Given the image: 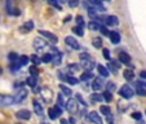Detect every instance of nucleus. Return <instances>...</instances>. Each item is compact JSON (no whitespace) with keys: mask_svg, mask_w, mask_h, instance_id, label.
I'll return each mask as SVG.
<instances>
[{"mask_svg":"<svg viewBox=\"0 0 146 124\" xmlns=\"http://www.w3.org/2000/svg\"><path fill=\"white\" fill-rule=\"evenodd\" d=\"M48 114H49V118L52 119V120H54V119H57L58 116L62 114V107L58 105L53 106V107H50L49 110H48Z\"/></svg>","mask_w":146,"mask_h":124,"instance_id":"obj_4","label":"nucleus"},{"mask_svg":"<svg viewBox=\"0 0 146 124\" xmlns=\"http://www.w3.org/2000/svg\"><path fill=\"white\" fill-rule=\"evenodd\" d=\"M100 111H101L102 114H104V115H110V113H111V110H110V107H109V106H104L102 105L101 107H100Z\"/></svg>","mask_w":146,"mask_h":124,"instance_id":"obj_31","label":"nucleus"},{"mask_svg":"<svg viewBox=\"0 0 146 124\" xmlns=\"http://www.w3.org/2000/svg\"><path fill=\"white\" fill-rule=\"evenodd\" d=\"M108 67H109V70H110L111 72H114V74H116V71H118V67H116V66H114V64H113V62H110V64L108 65Z\"/></svg>","mask_w":146,"mask_h":124,"instance_id":"obj_46","label":"nucleus"},{"mask_svg":"<svg viewBox=\"0 0 146 124\" xmlns=\"http://www.w3.org/2000/svg\"><path fill=\"white\" fill-rule=\"evenodd\" d=\"M40 124H50V123H49L48 120H41V121H40Z\"/></svg>","mask_w":146,"mask_h":124,"instance_id":"obj_59","label":"nucleus"},{"mask_svg":"<svg viewBox=\"0 0 146 124\" xmlns=\"http://www.w3.org/2000/svg\"><path fill=\"white\" fill-rule=\"evenodd\" d=\"M65 43H66L69 47H71L72 49H79L80 48L78 40L75 38H72V36H66V38H65Z\"/></svg>","mask_w":146,"mask_h":124,"instance_id":"obj_8","label":"nucleus"},{"mask_svg":"<svg viewBox=\"0 0 146 124\" xmlns=\"http://www.w3.org/2000/svg\"><path fill=\"white\" fill-rule=\"evenodd\" d=\"M78 70H79V66H78V65H70V66H69L70 74H74V72H76Z\"/></svg>","mask_w":146,"mask_h":124,"instance_id":"obj_42","label":"nucleus"},{"mask_svg":"<svg viewBox=\"0 0 146 124\" xmlns=\"http://www.w3.org/2000/svg\"><path fill=\"white\" fill-rule=\"evenodd\" d=\"M97 70H98L100 75H101V76H104V78H108L109 75H110V72H109L108 67L102 66V65H98V66H97Z\"/></svg>","mask_w":146,"mask_h":124,"instance_id":"obj_20","label":"nucleus"},{"mask_svg":"<svg viewBox=\"0 0 146 124\" xmlns=\"http://www.w3.org/2000/svg\"><path fill=\"white\" fill-rule=\"evenodd\" d=\"M60 89H61V91H62V92H64V94H65V96H71V94H72L71 89H70L69 87L64 86V84H60Z\"/></svg>","mask_w":146,"mask_h":124,"instance_id":"obj_27","label":"nucleus"},{"mask_svg":"<svg viewBox=\"0 0 146 124\" xmlns=\"http://www.w3.org/2000/svg\"><path fill=\"white\" fill-rule=\"evenodd\" d=\"M52 56H53V60H52L53 64L60 65L61 61H62V54H61V52H58L57 49H52Z\"/></svg>","mask_w":146,"mask_h":124,"instance_id":"obj_13","label":"nucleus"},{"mask_svg":"<svg viewBox=\"0 0 146 124\" xmlns=\"http://www.w3.org/2000/svg\"><path fill=\"white\" fill-rule=\"evenodd\" d=\"M13 16H19V14H21V12H19V9H13Z\"/></svg>","mask_w":146,"mask_h":124,"instance_id":"obj_53","label":"nucleus"},{"mask_svg":"<svg viewBox=\"0 0 146 124\" xmlns=\"http://www.w3.org/2000/svg\"><path fill=\"white\" fill-rule=\"evenodd\" d=\"M102 56H104L106 60H110V50H109L108 48H104V50H102Z\"/></svg>","mask_w":146,"mask_h":124,"instance_id":"obj_44","label":"nucleus"},{"mask_svg":"<svg viewBox=\"0 0 146 124\" xmlns=\"http://www.w3.org/2000/svg\"><path fill=\"white\" fill-rule=\"evenodd\" d=\"M88 14H89V17L91 18H94L96 19V17H97V11L94 8H88Z\"/></svg>","mask_w":146,"mask_h":124,"instance_id":"obj_39","label":"nucleus"},{"mask_svg":"<svg viewBox=\"0 0 146 124\" xmlns=\"http://www.w3.org/2000/svg\"><path fill=\"white\" fill-rule=\"evenodd\" d=\"M91 99L94 102H101L102 99H104V96H101V94H97V93H93L91 96Z\"/></svg>","mask_w":146,"mask_h":124,"instance_id":"obj_33","label":"nucleus"},{"mask_svg":"<svg viewBox=\"0 0 146 124\" xmlns=\"http://www.w3.org/2000/svg\"><path fill=\"white\" fill-rule=\"evenodd\" d=\"M34 29V21H27V22L23 23L22 27H19V30H22L23 32H29Z\"/></svg>","mask_w":146,"mask_h":124,"instance_id":"obj_19","label":"nucleus"},{"mask_svg":"<svg viewBox=\"0 0 146 124\" xmlns=\"http://www.w3.org/2000/svg\"><path fill=\"white\" fill-rule=\"evenodd\" d=\"M105 22L108 23L109 26H118L119 19H118V17L116 16H109V17H106Z\"/></svg>","mask_w":146,"mask_h":124,"instance_id":"obj_18","label":"nucleus"},{"mask_svg":"<svg viewBox=\"0 0 146 124\" xmlns=\"http://www.w3.org/2000/svg\"><path fill=\"white\" fill-rule=\"evenodd\" d=\"M66 109H67V111H69L70 114H75L78 111V102H76V99H74V98H70L69 101H67V103H66Z\"/></svg>","mask_w":146,"mask_h":124,"instance_id":"obj_6","label":"nucleus"},{"mask_svg":"<svg viewBox=\"0 0 146 124\" xmlns=\"http://www.w3.org/2000/svg\"><path fill=\"white\" fill-rule=\"evenodd\" d=\"M123 76L125 80H128V82H131V80L135 79V72L132 71V70H124L123 72Z\"/></svg>","mask_w":146,"mask_h":124,"instance_id":"obj_21","label":"nucleus"},{"mask_svg":"<svg viewBox=\"0 0 146 124\" xmlns=\"http://www.w3.org/2000/svg\"><path fill=\"white\" fill-rule=\"evenodd\" d=\"M109 36H110V40L113 44H119L120 43V34L118 31H111Z\"/></svg>","mask_w":146,"mask_h":124,"instance_id":"obj_16","label":"nucleus"},{"mask_svg":"<svg viewBox=\"0 0 146 124\" xmlns=\"http://www.w3.org/2000/svg\"><path fill=\"white\" fill-rule=\"evenodd\" d=\"M75 21H76V23L79 26H84V18H83V16H80V14L76 16L75 17Z\"/></svg>","mask_w":146,"mask_h":124,"instance_id":"obj_40","label":"nucleus"},{"mask_svg":"<svg viewBox=\"0 0 146 124\" xmlns=\"http://www.w3.org/2000/svg\"><path fill=\"white\" fill-rule=\"evenodd\" d=\"M30 74H31V75H34V76H38L39 71H38V69H36V67H35V65L30 67Z\"/></svg>","mask_w":146,"mask_h":124,"instance_id":"obj_47","label":"nucleus"},{"mask_svg":"<svg viewBox=\"0 0 146 124\" xmlns=\"http://www.w3.org/2000/svg\"><path fill=\"white\" fill-rule=\"evenodd\" d=\"M119 94H120L121 97H124V98H132L133 97V94H135V91H133L132 88H131L129 86H127V84H125V86H123L120 88V91H119Z\"/></svg>","mask_w":146,"mask_h":124,"instance_id":"obj_2","label":"nucleus"},{"mask_svg":"<svg viewBox=\"0 0 146 124\" xmlns=\"http://www.w3.org/2000/svg\"><path fill=\"white\" fill-rule=\"evenodd\" d=\"M88 119L92 121V123H94V124H102L101 116H100L96 111H91V113L88 114Z\"/></svg>","mask_w":146,"mask_h":124,"instance_id":"obj_10","label":"nucleus"},{"mask_svg":"<svg viewBox=\"0 0 146 124\" xmlns=\"http://www.w3.org/2000/svg\"><path fill=\"white\" fill-rule=\"evenodd\" d=\"M92 78H93V75H92L91 72H83L82 76H80V80H83V82H86V80H91Z\"/></svg>","mask_w":146,"mask_h":124,"instance_id":"obj_32","label":"nucleus"},{"mask_svg":"<svg viewBox=\"0 0 146 124\" xmlns=\"http://www.w3.org/2000/svg\"><path fill=\"white\" fill-rule=\"evenodd\" d=\"M16 116L18 119H21V120H29L31 118V113L29 110H19V111H17Z\"/></svg>","mask_w":146,"mask_h":124,"instance_id":"obj_11","label":"nucleus"},{"mask_svg":"<svg viewBox=\"0 0 146 124\" xmlns=\"http://www.w3.org/2000/svg\"><path fill=\"white\" fill-rule=\"evenodd\" d=\"M8 58H9V61H11V62H14V61H18V54H17L16 52H11L8 54Z\"/></svg>","mask_w":146,"mask_h":124,"instance_id":"obj_36","label":"nucleus"},{"mask_svg":"<svg viewBox=\"0 0 146 124\" xmlns=\"http://www.w3.org/2000/svg\"><path fill=\"white\" fill-rule=\"evenodd\" d=\"M26 97H27V91H26V89H21V91L17 93V96L14 97V101H16V103H19V102H22Z\"/></svg>","mask_w":146,"mask_h":124,"instance_id":"obj_15","label":"nucleus"},{"mask_svg":"<svg viewBox=\"0 0 146 124\" xmlns=\"http://www.w3.org/2000/svg\"><path fill=\"white\" fill-rule=\"evenodd\" d=\"M30 60H31V62H33V64L35 65V66H38V65L40 64V62H43V61H41V58H39L36 54H33V56H31Z\"/></svg>","mask_w":146,"mask_h":124,"instance_id":"obj_30","label":"nucleus"},{"mask_svg":"<svg viewBox=\"0 0 146 124\" xmlns=\"http://www.w3.org/2000/svg\"><path fill=\"white\" fill-rule=\"evenodd\" d=\"M102 87H104V80H102L101 78L93 79V83H92V89H93V91H100Z\"/></svg>","mask_w":146,"mask_h":124,"instance_id":"obj_14","label":"nucleus"},{"mask_svg":"<svg viewBox=\"0 0 146 124\" xmlns=\"http://www.w3.org/2000/svg\"><path fill=\"white\" fill-rule=\"evenodd\" d=\"M40 94L41 97H43V99H44V102H47V103H50L53 99V91L50 88H48V87H44V88L40 89Z\"/></svg>","mask_w":146,"mask_h":124,"instance_id":"obj_1","label":"nucleus"},{"mask_svg":"<svg viewBox=\"0 0 146 124\" xmlns=\"http://www.w3.org/2000/svg\"><path fill=\"white\" fill-rule=\"evenodd\" d=\"M61 124H69V121L66 119H61Z\"/></svg>","mask_w":146,"mask_h":124,"instance_id":"obj_58","label":"nucleus"},{"mask_svg":"<svg viewBox=\"0 0 146 124\" xmlns=\"http://www.w3.org/2000/svg\"><path fill=\"white\" fill-rule=\"evenodd\" d=\"M102 96H104V98H105L108 102H110L111 99H113V94H111V92L108 91V89H106V91L102 93Z\"/></svg>","mask_w":146,"mask_h":124,"instance_id":"obj_34","label":"nucleus"},{"mask_svg":"<svg viewBox=\"0 0 146 124\" xmlns=\"http://www.w3.org/2000/svg\"><path fill=\"white\" fill-rule=\"evenodd\" d=\"M58 1H60V0H48V3H49V4H52V5L56 7V8L61 9V7L58 5Z\"/></svg>","mask_w":146,"mask_h":124,"instance_id":"obj_49","label":"nucleus"},{"mask_svg":"<svg viewBox=\"0 0 146 124\" xmlns=\"http://www.w3.org/2000/svg\"><path fill=\"white\" fill-rule=\"evenodd\" d=\"M119 61H120V62H123L124 65H131L132 58H131V56L128 54V53L120 52V53H119Z\"/></svg>","mask_w":146,"mask_h":124,"instance_id":"obj_12","label":"nucleus"},{"mask_svg":"<svg viewBox=\"0 0 146 124\" xmlns=\"http://www.w3.org/2000/svg\"><path fill=\"white\" fill-rule=\"evenodd\" d=\"M137 93L140 96H146V88H137Z\"/></svg>","mask_w":146,"mask_h":124,"instance_id":"obj_51","label":"nucleus"},{"mask_svg":"<svg viewBox=\"0 0 146 124\" xmlns=\"http://www.w3.org/2000/svg\"><path fill=\"white\" fill-rule=\"evenodd\" d=\"M39 34H40L41 36H45L47 39H49L50 41H52L53 44H56L58 41V38L54 35V34H52V32H49V31H45V30H40L39 31Z\"/></svg>","mask_w":146,"mask_h":124,"instance_id":"obj_9","label":"nucleus"},{"mask_svg":"<svg viewBox=\"0 0 146 124\" xmlns=\"http://www.w3.org/2000/svg\"><path fill=\"white\" fill-rule=\"evenodd\" d=\"M69 123L70 124H75V123H76V120H75V118H72V116H71V118L69 119Z\"/></svg>","mask_w":146,"mask_h":124,"instance_id":"obj_55","label":"nucleus"},{"mask_svg":"<svg viewBox=\"0 0 146 124\" xmlns=\"http://www.w3.org/2000/svg\"><path fill=\"white\" fill-rule=\"evenodd\" d=\"M33 1H35V0H33Z\"/></svg>","mask_w":146,"mask_h":124,"instance_id":"obj_63","label":"nucleus"},{"mask_svg":"<svg viewBox=\"0 0 146 124\" xmlns=\"http://www.w3.org/2000/svg\"><path fill=\"white\" fill-rule=\"evenodd\" d=\"M137 88H146V82H137Z\"/></svg>","mask_w":146,"mask_h":124,"instance_id":"obj_52","label":"nucleus"},{"mask_svg":"<svg viewBox=\"0 0 146 124\" xmlns=\"http://www.w3.org/2000/svg\"><path fill=\"white\" fill-rule=\"evenodd\" d=\"M70 18H71V17H66V18H65V22H69V21H70Z\"/></svg>","mask_w":146,"mask_h":124,"instance_id":"obj_60","label":"nucleus"},{"mask_svg":"<svg viewBox=\"0 0 146 124\" xmlns=\"http://www.w3.org/2000/svg\"><path fill=\"white\" fill-rule=\"evenodd\" d=\"M72 32L74 34H76L78 36H83L84 35V26H75L74 29H72Z\"/></svg>","mask_w":146,"mask_h":124,"instance_id":"obj_23","label":"nucleus"},{"mask_svg":"<svg viewBox=\"0 0 146 124\" xmlns=\"http://www.w3.org/2000/svg\"><path fill=\"white\" fill-rule=\"evenodd\" d=\"M106 1H111V0H106Z\"/></svg>","mask_w":146,"mask_h":124,"instance_id":"obj_62","label":"nucleus"},{"mask_svg":"<svg viewBox=\"0 0 146 124\" xmlns=\"http://www.w3.org/2000/svg\"><path fill=\"white\" fill-rule=\"evenodd\" d=\"M100 27H101V25H98L96 21H91L88 23V29L91 31H100Z\"/></svg>","mask_w":146,"mask_h":124,"instance_id":"obj_24","label":"nucleus"},{"mask_svg":"<svg viewBox=\"0 0 146 124\" xmlns=\"http://www.w3.org/2000/svg\"><path fill=\"white\" fill-rule=\"evenodd\" d=\"M36 80H38V76H34V75H31V76L27 79V82H26V83H27L31 88H35V87H36Z\"/></svg>","mask_w":146,"mask_h":124,"instance_id":"obj_25","label":"nucleus"},{"mask_svg":"<svg viewBox=\"0 0 146 124\" xmlns=\"http://www.w3.org/2000/svg\"><path fill=\"white\" fill-rule=\"evenodd\" d=\"M76 99L80 102V103H83L84 106H87V103H86V101H84V98H83L82 96H80V93H76Z\"/></svg>","mask_w":146,"mask_h":124,"instance_id":"obj_50","label":"nucleus"},{"mask_svg":"<svg viewBox=\"0 0 146 124\" xmlns=\"http://www.w3.org/2000/svg\"><path fill=\"white\" fill-rule=\"evenodd\" d=\"M92 44H93L94 48L100 49V48H102V39L101 38H94L93 40H92Z\"/></svg>","mask_w":146,"mask_h":124,"instance_id":"obj_26","label":"nucleus"},{"mask_svg":"<svg viewBox=\"0 0 146 124\" xmlns=\"http://www.w3.org/2000/svg\"><path fill=\"white\" fill-rule=\"evenodd\" d=\"M79 5V0H69V7L70 8H75Z\"/></svg>","mask_w":146,"mask_h":124,"instance_id":"obj_45","label":"nucleus"},{"mask_svg":"<svg viewBox=\"0 0 146 124\" xmlns=\"http://www.w3.org/2000/svg\"><path fill=\"white\" fill-rule=\"evenodd\" d=\"M66 82H67V83H70L71 86H76L78 83H79V80H78L76 78H74V76H67Z\"/></svg>","mask_w":146,"mask_h":124,"instance_id":"obj_38","label":"nucleus"},{"mask_svg":"<svg viewBox=\"0 0 146 124\" xmlns=\"http://www.w3.org/2000/svg\"><path fill=\"white\" fill-rule=\"evenodd\" d=\"M80 65H82V67H83V69H86L87 71H91V70L94 69L96 62H94V61H92L91 58H86V60H82Z\"/></svg>","mask_w":146,"mask_h":124,"instance_id":"obj_5","label":"nucleus"},{"mask_svg":"<svg viewBox=\"0 0 146 124\" xmlns=\"http://www.w3.org/2000/svg\"><path fill=\"white\" fill-rule=\"evenodd\" d=\"M89 3L92 4L93 7H97V8H100L102 12H105V7H102V0H88Z\"/></svg>","mask_w":146,"mask_h":124,"instance_id":"obj_22","label":"nucleus"},{"mask_svg":"<svg viewBox=\"0 0 146 124\" xmlns=\"http://www.w3.org/2000/svg\"><path fill=\"white\" fill-rule=\"evenodd\" d=\"M14 87H22V82H17L16 84H14Z\"/></svg>","mask_w":146,"mask_h":124,"instance_id":"obj_57","label":"nucleus"},{"mask_svg":"<svg viewBox=\"0 0 146 124\" xmlns=\"http://www.w3.org/2000/svg\"><path fill=\"white\" fill-rule=\"evenodd\" d=\"M29 60H30V57H27V56L22 54L21 57L18 58V62H19V65H21V66H25V65L29 64Z\"/></svg>","mask_w":146,"mask_h":124,"instance_id":"obj_29","label":"nucleus"},{"mask_svg":"<svg viewBox=\"0 0 146 124\" xmlns=\"http://www.w3.org/2000/svg\"><path fill=\"white\" fill-rule=\"evenodd\" d=\"M34 48H35L36 50L44 49V48H47V41H45L44 39L35 38V39H34Z\"/></svg>","mask_w":146,"mask_h":124,"instance_id":"obj_7","label":"nucleus"},{"mask_svg":"<svg viewBox=\"0 0 146 124\" xmlns=\"http://www.w3.org/2000/svg\"><path fill=\"white\" fill-rule=\"evenodd\" d=\"M34 111H35L36 115L39 116H43V106H41V103H39V101H36V99H34Z\"/></svg>","mask_w":146,"mask_h":124,"instance_id":"obj_17","label":"nucleus"},{"mask_svg":"<svg viewBox=\"0 0 146 124\" xmlns=\"http://www.w3.org/2000/svg\"><path fill=\"white\" fill-rule=\"evenodd\" d=\"M140 75H141V78H142V79H146V71H145V70H142V71L140 72Z\"/></svg>","mask_w":146,"mask_h":124,"instance_id":"obj_54","label":"nucleus"},{"mask_svg":"<svg viewBox=\"0 0 146 124\" xmlns=\"http://www.w3.org/2000/svg\"><path fill=\"white\" fill-rule=\"evenodd\" d=\"M5 4H7V12H8V14H12V13H13V8H12V1H11V0H7Z\"/></svg>","mask_w":146,"mask_h":124,"instance_id":"obj_41","label":"nucleus"},{"mask_svg":"<svg viewBox=\"0 0 146 124\" xmlns=\"http://www.w3.org/2000/svg\"><path fill=\"white\" fill-rule=\"evenodd\" d=\"M57 105L61 106L62 109H64V106H66V103H65V101H64V97H62V94H58V97H57Z\"/></svg>","mask_w":146,"mask_h":124,"instance_id":"obj_37","label":"nucleus"},{"mask_svg":"<svg viewBox=\"0 0 146 124\" xmlns=\"http://www.w3.org/2000/svg\"><path fill=\"white\" fill-rule=\"evenodd\" d=\"M52 60H53L52 53H45V54H43V57H41V61H43V62H45V64L52 62Z\"/></svg>","mask_w":146,"mask_h":124,"instance_id":"obj_28","label":"nucleus"},{"mask_svg":"<svg viewBox=\"0 0 146 124\" xmlns=\"http://www.w3.org/2000/svg\"><path fill=\"white\" fill-rule=\"evenodd\" d=\"M100 32H101L104 36H109V35H110V32H109V30H108V29H106V27H104V26H101V27H100Z\"/></svg>","mask_w":146,"mask_h":124,"instance_id":"obj_43","label":"nucleus"},{"mask_svg":"<svg viewBox=\"0 0 146 124\" xmlns=\"http://www.w3.org/2000/svg\"><path fill=\"white\" fill-rule=\"evenodd\" d=\"M119 62H120V61H113V64L115 65V66L118 67V69H119V67H120V64H119Z\"/></svg>","mask_w":146,"mask_h":124,"instance_id":"obj_56","label":"nucleus"},{"mask_svg":"<svg viewBox=\"0 0 146 124\" xmlns=\"http://www.w3.org/2000/svg\"><path fill=\"white\" fill-rule=\"evenodd\" d=\"M1 72H3V69H1V67H0V74H1Z\"/></svg>","mask_w":146,"mask_h":124,"instance_id":"obj_61","label":"nucleus"},{"mask_svg":"<svg viewBox=\"0 0 146 124\" xmlns=\"http://www.w3.org/2000/svg\"><path fill=\"white\" fill-rule=\"evenodd\" d=\"M16 101H14L13 96H4V94H0V106H11L14 105Z\"/></svg>","mask_w":146,"mask_h":124,"instance_id":"obj_3","label":"nucleus"},{"mask_svg":"<svg viewBox=\"0 0 146 124\" xmlns=\"http://www.w3.org/2000/svg\"><path fill=\"white\" fill-rule=\"evenodd\" d=\"M132 118L133 119H137V120H141V119H142V114L138 113V111H136V113L132 114Z\"/></svg>","mask_w":146,"mask_h":124,"instance_id":"obj_48","label":"nucleus"},{"mask_svg":"<svg viewBox=\"0 0 146 124\" xmlns=\"http://www.w3.org/2000/svg\"><path fill=\"white\" fill-rule=\"evenodd\" d=\"M106 88H108V91L114 92L116 89V84L114 82H109V83H106Z\"/></svg>","mask_w":146,"mask_h":124,"instance_id":"obj_35","label":"nucleus"}]
</instances>
